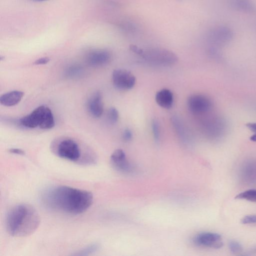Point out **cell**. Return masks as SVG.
I'll list each match as a JSON object with an SVG mask.
<instances>
[{"label":"cell","instance_id":"cell-1","mask_svg":"<svg viewBox=\"0 0 256 256\" xmlns=\"http://www.w3.org/2000/svg\"><path fill=\"white\" fill-rule=\"evenodd\" d=\"M40 202L50 210L76 215L89 208L93 202V196L86 190L58 186L44 191L40 195Z\"/></svg>","mask_w":256,"mask_h":256},{"label":"cell","instance_id":"cell-2","mask_svg":"<svg viewBox=\"0 0 256 256\" xmlns=\"http://www.w3.org/2000/svg\"><path fill=\"white\" fill-rule=\"evenodd\" d=\"M40 221V216L32 206L21 204L8 211L4 224L6 230L10 236L24 237L34 233L38 228Z\"/></svg>","mask_w":256,"mask_h":256},{"label":"cell","instance_id":"cell-3","mask_svg":"<svg viewBox=\"0 0 256 256\" xmlns=\"http://www.w3.org/2000/svg\"><path fill=\"white\" fill-rule=\"evenodd\" d=\"M20 124L28 128L39 127L48 130L54 126V120L50 109L46 106H40L30 114L20 120Z\"/></svg>","mask_w":256,"mask_h":256},{"label":"cell","instance_id":"cell-4","mask_svg":"<svg viewBox=\"0 0 256 256\" xmlns=\"http://www.w3.org/2000/svg\"><path fill=\"white\" fill-rule=\"evenodd\" d=\"M52 152L58 156L76 163L86 164L80 146L74 140L64 138L52 144Z\"/></svg>","mask_w":256,"mask_h":256},{"label":"cell","instance_id":"cell-5","mask_svg":"<svg viewBox=\"0 0 256 256\" xmlns=\"http://www.w3.org/2000/svg\"><path fill=\"white\" fill-rule=\"evenodd\" d=\"M140 56L152 64L160 66H171L178 60V57L174 53L161 48L142 49Z\"/></svg>","mask_w":256,"mask_h":256},{"label":"cell","instance_id":"cell-6","mask_svg":"<svg viewBox=\"0 0 256 256\" xmlns=\"http://www.w3.org/2000/svg\"><path fill=\"white\" fill-rule=\"evenodd\" d=\"M112 80L116 88L121 90H128L135 85V76L126 70L116 69L112 74Z\"/></svg>","mask_w":256,"mask_h":256},{"label":"cell","instance_id":"cell-7","mask_svg":"<svg viewBox=\"0 0 256 256\" xmlns=\"http://www.w3.org/2000/svg\"><path fill=\"white\" fill-rule=\"evenodd\" d=\"M192 241L196 245L200 246L220 248L223 246L221 236L215 232H200L194 236Z\"/></svg>","mask_w":256,"mask_h":256},{"label":"cell","instance_id":"cell-8","mask_svg":"<svg viewBox=\"0 0 256 256\" xmlns=\"http://www.w3.org/2000/svg\"><path fill=\"white\" fill-rule=\"evenodd\" d=\"M188 109L194 114L205 113L211 108L212 103L210 99L203 94H192L187 101Z\"/></svg>","mask_w":256,"mask_h":256},{"label":"cell","instance_id":"cell-9","mask_svg":"<svg viewBox=\"0 0 256 256\" xmlns=\"http://www.w3.org/2000/svg\"><path fill=\"white\" fill-rule=\"evenodd\" d=\"M234 36V32L231 28L220 26L212 29L208 32L210 40L215 44L224 45L230 42Z\"/></svg>","mask_w":256,"mask_h":256},{"label":"cell","instance_id":"cell-10","mask_svg":"<svg viewBox=\"0 0 256 256\" xmlns=\"http://www.w3.org/2000/svg\"><path fill=\"white\" fill-rule=\"evenodd\" d=\"M110 161L112 166L118 171L130 172L132 170V166L126 159L123 150L117 149L111 154Z\"/></svg>","mask_w":256,"mask_h":256},{"label":"cell","instance_id":"cell-11","mask_svg":"<svg viewBox=\"0 0 256 256\" xmlns=\"http://www.w3.org/2000/svg\"><path fill=\"white\" fill-rule=\"evenodd\" d=\"M110 54L105 50H95L90 52L86 55L88 64L92 66H102L106 64L110 60Z\"/></svg>","mask_w":256,"mask_h":256},{"label":"cell","instance_id":"cell-12","mask_svg":"<svg viewBox=\"0 0 256 256\" xmlns=\"http://www.w3.org/2000/svg\"><path fill=\"white\" fill-rule=\"evenodd\" d=\"M87 108L89 113L94 118L102 116L104 111V105L101 93L99 92L94 93L88 99Z\"/></svg>","mask_w":256,"mask_h":256},{"label":"cell","instance_id":"cell-13","mask_svg":"<svg viewBox=\"0 0 256 256\" xmlns=\"http://www.w3.org/2000/svg\"><path fill=\"white\" fill-rule=\"evenodd\" d=\"M155 100L158 105L162 108L168 109L172 106L174 96L170 90L163 88L156 92Z\"/></svg>","mask_w":256,"mask_h":256},{"label":"cell","instance_id":"cell-14","mask_svg":"<svg viewBox=\"0 0 256 256\" xmlns=\"http://www.w3.org/2000/svg\"><path fill=\"white\" fill-rule=\"evenodd\" d=\"M24 95V92L21 91H11L1 96L0 102L6 106H14L20 102Z\"/></svg>","mask_w":256,"mask_h":256},{"label":"cell","instance_id":"cell-15","mask_svg":"<svg viewBox=\"0 0 256 256\" xmlns=\"http://www.w3.org/2000/svg\"><path fill=\"white\" fill-rule=\"evenodd\" d=\"M230 4L236 10L252 14L256 11V6L252 0H230Z\"/></svg>","mask_w":256,"mask_h":256},{"label":"cell","instance_id":"cell-16","mask_svg":"<svg viewBox=\"0 0 256 256\" xmlns=\"http://www.w3.org/2000/svg\"><path fill=\"white\" fill-rule=\"evenodd\" d=\"M178 117L174 116L172 118V122L182 140L185 142L188 140V134L183 123Z\"/></svg>","mask_w":256,"mask_h":256},{"label":"cell","instance_id":"cell-17","mask_svg":"<svg viewBox=\"0 0 256 256\" xmlns=\"http://www.w3.org/2000/svg\"><path fill=\"white\" fill-rule=\"evenodd\" d=\"M100 248L99 244H93L76 252L73 255L78 256L90 255L97 252Z\"/></svg>","mask_w":256,"mask_h":256},{"label":"cell","instance_id":"cell-18","mask_svg":"<svg viewBox=\"0 0 256 256\" xmlns=\"http://www.w3.org/2000/svg\"><path fill=\"white\" fill-rule=\"evenodd\" d=\"M83 73L82 68L78 65H72L66 70V75L70 78H76L80 76Z\"/></svg>","mask_w":256,"mask_h":256},{"label":"cell","instance_id":"cell-19","mask_svg":"<svg viewBox=\"0 0 256 256\" xmlns=\"http://www.w3.org/2000/svg\"><path fill=\"white\" fill-rule=\"evenodd\" d=\"M236 199H244L252 202H256V190L250 189L245 190L238 194L236 197Z\"/></svg>","mask_w":256,"mask_h":256},{"label":"cell","instance_id":"cell-20","mask_svg":"<svg viewBox=\"0 0 256 256\" xmlns=\"http://www.w3.org/2000/svg\"><path fill=\"white\" fill-rule=\"evenodd\" d=\"M118 112L115 108L111 107L108 110L106 118L110 124H116L118 122Z\"/></svg>","mask_w":256,"mask_h":256},{"label":"cell","instance_id":"cell-21","mask_svg":"<svg viewBox=\"0 0 256 256\" xmlns=\"http://www.w3.org/2000/svg\"><path fill=\"white\" fill-rule=\"evenodd\" d=\"M152 128L154 140L156 142H158L160 138V128L159 123L156 120H152Z\"/></svg>","mask_w":256,"mask_h":256},{"label":"cell","instance_id":"cell-22","mask_svg":"<svg viewBox=\"0 0 256 256\" xmlns=\"http://www.w3.org/2000/svg\"><path fill=\"white\" fill-rule=\"evenodd\" d=\"M228 247L230 252L234 254L239 253L242 250L241 244L235 240H231L228 244Z\"/></svg>","mask_w":256,"mask_h":256},{"label":"cell","instance_id":"cell-23","mask_svg":"<svg viewBox=\"0 0 256 256\" xmlns=\"http://www.w3.org/2000/svg\"><path fill=\"white\" fill-rule=\"evenodd\" d=\"M243 224H256V214L248 215L241 220Z\"/></svg>","mask_w":256,"mask_h":256},{"label":"cell","instance_id":"cell-24","mask_svg":"<svg viewBox=\"0 0 256 256\" xmlns=\"http://www.w3.org/2000/svg\"><path fill=\"white\" fill-rule=\"evenodd\" d=\"M246 126L254 132V134L250 138V140L256 142V122L248 123L246 124Z\"/></svg>","mask_w":256,"mask_h":256},{"label":"cell","instance_id":"cell-25","mask_svg":"<svg viewBox=\"0 0 256 256\" xmlns=\"http://www.w3.org/2000/svg\"><path fill=\"white\" fill-rule=\"evenodd\" d=\"M132 134L130 130L126 128L122 134V138L126 142H128L132 140Z\"/></svg>","mask_w":256,"mask_h":256},{"label":"cell","instance_id":"cell-26","mask_svg":"<svg viewBox=\"0 0 256 256\" xmlns=\"http://www.w3.org/2000/svg\"><path fill=\"white\" fill-rule=\"evenodd\" d=\"M122 28L128 32H134L136 30V28L131 23H124L122 24Z\"/></svg>","mask_w":256,"mask_h":256},{"label":"cell","instance_id":"cell-27","mask_svg":"<svg viewBox=\"0 0 256 256\" xmlns=\"http://www.w3.org/2000/svg\"><path fill=\"white\" fill-rule=\"evenodd\" d=\"M50 61V58L48 57H43L38 58L34 62V64L36 65L45 64L48 63Z\"/></svg>","mask_w":256,"mask_h":256},{"label":"cell","instance_id":"cell-28","mask_svg":"<svg viewBox=\"0 0 256 256\" xmlns=\"http://www.w3.org/2000/svg\"><path fill=\"white\" fill-rule=\"evenodd\" d=\"M9 152L11 154H18V155H24L25 152L22 149L18 148H12L8 150Z\"/></svg>","mask_w":256,"mask_h":256},{"label":"cell","instance_id":"cell-29","mask_svg":"<svg viewBox=\"0 0 256 256\" xmlns=\"http://www.w3.org/2000/svg\"><path fill=\"white\" fill-rule=\"evenodd\" d=\"M32 0L34 1V2H44V1H46V0Z\"/></svg>","mask_w":256,"mask_h":256}]
</instances>
